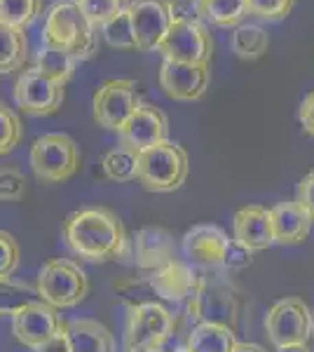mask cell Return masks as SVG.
<instances>
[{"mask_svg": "<svg viewBox=\"0 0 314 352\" xmlns=\"http://www.w3.org/2000/svg\"><path fill=\"white\" fill-rule=\"evenodd\" d=\"M64 237L76 256L94 263L124 256L129 247L124 223L108 207H87L73 212L64 223Z\"/></svg>", "mask_w": 314, "mask_h": 352, "instance_id": "6da1fadb", "label": "cell"}, {"mask_svg": "<svg viewBox=\"0 0 314 352\" xmlns=\"http://www.w3.org/2000/svg\"><path fill=\"white\" fill-rule=\"evenodd\" d=\"M43 41L82 61L96 52V26L85 16L76 0H59L45 16Z\"/></svg>", "mask_w": 314, "mask_h": 352, "instance_id": "7a4b0ae2", "label": "cell"}, {"mask_svg": "<svg viewBox=\"0 0 314 352\" xmlns=\"http://www.w3.org/2000/svg\"><path fill=\"white\" fill-rule=\"evenodd\" d=\"M188 312L199 322L225 324L237 331L239 320V296L230 280L216 272V268H204L199 277L195 296L188 300Z\"/></svg>", "mask_w": 314, "mask_h": 352, "instance_id": "3957f363", "label": "cell"}, {"mask_svg": "<svg viewBox=\"0 0 314 352\" xmlns=\"http://www.w3.org/2000/svg\"><path fill=\"white\" fill-rule=\"evenodd\" d=\"M38 300L56 310L76 308L89 294V280L80 263L71 258H49L36 280Z\"/></svg>", "mask_w": 314, "mask_h": 352, "instance_id": "277c9868", "label": "cell"}, {"mask_svg": "<svg viewBox=\"0 0 314 352\" xmlns=\"http://www.w3.org/2000/svg\"><path fill=\"white\" fill-rule=\"evenodd\" d=\"M190 160L188 153L176 141H162L141 153L139 184L148 192H171L179 190L188 179Z\"/></svg>", "mask_w": 314, "mask_h": 352, "instance_id": "5b68a950", "label": "cell"}, {"mask_svg": "<svg viewBox=\"0 0 314 352\" xmlns=\"http://www.w3.org/2000/svg\"><path fill=\"white\" fill-rule=\"evenodd\" d=\"M82 153L68 134H43L31 144L33 174L45 184H61L76 176Z\"/></svg>", "mask_w": 314, "mask_h": 352, "instance_id": "8992f818", "label": "cell"}, {"mask_svg": "<svg viewBox=\"0 0 314 352\" xmlns=\"http://www.w3.org/2000/svg\"><path fill=\"white\" fill-rule=\"evenodd\" d=\"M144 104L139 94V82L129 78L106 80L96 87L92 96V116L94 122L111 132H122V127L129 122V118L139 111Z\"/></svg>", "mask_w": 314, "mask_h": 352, "instance_id": "52a82bcc", "label": "cell"}, {"mask_svg": "<svg viewBox=\"0 0 314 352\" xmlns=\"http://www.w3.org/2000/svg\"><path fill=\"white\" fill-rule=\"evenodd\" d=\"M174 315L157 300L129 308L124 327V352L134 350H159L174 336Z\"/></svg>", "mask_w": 314, "mask_h": 352, "instance_id": "ba28073f", "label": "cell"}, {"mask_svg": "<svg viewBox=\"0 0 314 352\" xmlns=\"http://www.w3.org/2000/svg\"><path fill=\"white\" fill-rule=\"evenodd\" d=\"M312 331V315L298 296L279 298L265 315V333L275 348L307 343Z\"/></svg>", "mask_w": 314, "mask_h": 352, "instance_id": "9c48e42d", "label": "cell"}, {"mask_svg": "<svg viewBox=\"0 0 314 352\" xmlns=\"http://www.w3.org/2000/svg\"><path fill=\"white\" fill-rule=\"evenodd\" d=\"M66 322L61 320L59 310L43 300H28L12 312V333L21 345L31 350L43 348L52 338L64 331Z\"/></svg>", "mask_w": 314, "mask_h": 352, "instance_id": "30bf717a", "label": "cell"}, {"mask_svg": "<svg viewBox=\"0 0 314 352\" xmlns=\"http://www.w3.org/2000/svg\"><path fill=\"white\" fill-rule=\"evenodd\" d=\"M164 59L183 61V64H202L209 66L214 56V38L202 19L176 21L169 36L159 45Z\"/></svg>", "mask_w": 314, "mask_h": 352, "instance_id": "8fae6325", "label": "cell"}, {"mask_svg": "<svg viewBox=\"0 0 314 352\" xmlns=\"http://www.w3.org/2000/svg\"><path fill=\"white\" fill-rule=\"evenodd\" d=\"M131 24H134L136 50L139 52H159V45L169 36L174 21L171 0H131Z\"/></svg>", "mask_w": 314, "mask_h": 352, "instance_id": "7c38bea8", "label": "cell"}, {"mask_svg": "<svg viewBox=\"0 0 314 352\" xmlns=\"http://www.w3.org/2000/svg\"><path fill=\"white\" fill-rule=\"evenodd\" d=\"M14 101L28 116H54L64 104V85L28 68L14 82Z\"/></svg>", "mask_w": 314, "mask_h": 352, "instance_id": "4fadbf2b", "label": "cell"}, {"mask_svg": "<svg viewBox=\"0 0 314 352\" xmlns=\"http://www.w3.org/2000/svg\"><path fill=\"white\" fill-rule=\"evenodd\" d=\"M211 82L209 66L183 64V61L162 59L159 66V87L174 101H197L207 94Z\"/></svg>", "mask_w": 314, "mask_h": 352, "instance_id": "5bb4252c", "label": "cell"}, {"mask_svg": "<svg viewBox=\"0 0 314 352\" xmlns=\"http://www.w3.org/2000/svg\"><path fill=\"white\" fill-rule=\"evenodd\" d=\"M169 141V120L157 106L141 104L139 111L129 118V122L120 132V144L129 146V148L144 153L153 146Z\"/></svg>", "mask_w": 314, "mask_h": 352, "instance_id": "9a60e30c", "label": "cell"}, {"mask_svg": "<svg viewBox=\"0 0 314 352\" xmlns=\"http://www.w3.org/2000/svg\"><path fill=\"white\" fill-rule=\"evenodd\" d=\"M227 244H230V237L221 228L209 223H199L186 232L181 247H183L188 263L199 265V268H221L227 252Z\"/></svg>", "mask_w": 314, "mask_h": 352, "instance_id": "2e32d148", "label": "cell"}, {"mask_svg": "<svg viewBox=\"0 0 314 352\" xmlns=\"http://www.w3.org/2000/svg\"><path fill=\"white\" fill-rule=\"evenodd\" d=\"M232 232H235V240L254 254L272 247L275 232H272L270 209L262 204H247V207L237 209L235 219H232Z\"/></svg>", "mask_w": 314, "mask_h": 352, "instance_id": "e0dca14e", "label": "cell"}, {"mask_svg": "<svg viewBox=\"0 0 314 352\" xmlns=\"http://www.w3.org/2000/svg\"><path fill=\"white\" fill-rule=\"evenodd\" d=\"M148 277H150V285L157 296L167 300H190L199 287L202 270H195L192 263L176 258L164 265V268L148 272Z\"/></svg>", "mask_w": 314, "mask_h": 352, "instance_id": "ac0fdd59", "label": "cell"}, {"mask_svg": "<svg viewBox=\"0 0 314 352\" xmlns=\"http://www.w3.org/2000/svg\"><path fill=\"white\" fill-rule=\"evenodd\" d=\"M131 252H134L136 265L141 270L155 272L171 261H176V242L169 230L150 226V228H141L134 235Z\"/></svg>", "mask_w": 314, "mask_h": 352, "instance_id": "d6986e66", "label": "cell"}, {"mask_svg": "<svg viewBox=\"0 0 314 352\" xmlns=\"http://www.w3.org/2000/svg\"><path fill=\"white\" fill-rule=\"evenodd\" d=\"M270 214L275 244H300L307 240L314 221L298 200L277 202L275 207H270Z\"/></svg>", "mask_w": 314, "mask_h": 352, "instance_id": "ffe728a7", "label": "cell"}, {"mask_svg": "<svg viewBox=\"0 0 314 352\" xmlns=\"http://www.w3.org/2000/svg\"><path fill=\"white\" fill-rule=\"evenodd\" d=\"M66 336L71 352H115V338L96 320L66 322Z\"/></svg>", "mask_w": 314, "mask_h": 352, "instance_id": "44dd1931", "label": "cell"}, {"mask_svg": "<svg viewBox=\"0 0 314 352\" xmlns=\"http://www.w3.org/2000/svg\"><path fill=\"white\" fill-rule=\"evenodd\" d=\"M235 343V329L225 324H214V322H199L188 333L186 348L192 352H232Z\"/></svg>", "mask_w": 314, "mask_h": 352, "instance_id": "7402d4cb", "label": "cell"}, {"mask_svg": "<svg viewBox=\"0 0 314 352\" xmlns=\"http://www.w3.org/2000/svg\"><path fill=\"white\" fill-rule=\"evenodd\" d=\"M104 174L108 181L115 184H129V181L139 179V167H141V153L129 148V146L120 144L115 148H111L104 155Z\"/></svg>", "mask_w": 314, "mask_h": 352, "instance_id": "603a6c76", "label": "cell"}, {"mask_svg": "<svg viewBox=\"0 0 314 352\" xmlns=\"http://www.w3.org/2000/svg\"><path fill=\"white\" fill-rule=\"evenodd\" d=\"M197 14L207 24L227 28L237 26L249 12V0H199Z\"/></svg>", "mask_w": 314, "mask_h": 352, "instance_id": "cb8c5ba5", "label": "cell"}, {"mask_svg": "<svg viewBox=\"0 0 314 352\" xmlns=\"http://www.w3.org/2000/svg\"><path fill=\"white\" fill-rule=\"evenodd\" d=\"M76 64H78V59L73 54L64 52V50H56L52 45H43L36 54L33 68L66 87V82L71 80L73 73H76Z\"/></svg>", "mask_w": 314, "mask_h": 352, "instance_id": "d4e9b609", "label": "cell"}, {"mask_svg": "<svg viewBox=\"0 0 314 352\" xmlns=\"http://www.w3.org/2000/svg\"><path fill=\"white\" fill-rule=\"evenodd\" d=\"M232 52L244 61H256L270 47V36L258 24H239L232 33Z\"/></svg>", "mask_w": 314, "mask_h": 352, "instance_id": "484cf974", "label": "cell"}, {"mask_svg": "<svg viewBox=\"0 0 314 352\" xmlns=\"http://www.w3.org/2000/svg\"><path fill=\"white\" fill-rule=\"evenodd\" d=\"M0 71L3 76L19 71L28 59V41L24 28H12V26H0Z\"/></svg>", "mask_w": 314, "mask_h": 352, "instance_id": "4316f807", "label": "cell"}, {"mask_svg": "<svg viewBox=\"0 0 314 352\" xmlns=\"http://www.w3.org/2000/svg\"><path fill=\"white\" fill-rule=\"evenodd\" d=\"M111 289L115 292V296L122 300L127 308H136L155 300V289L150 285V277H117L111 282Z\"/></svg>", "mask_w": 314, "mask_h": 352, "instance_id": "83f0119b", "label": "cell"}, {"mask_svg": "<svg viewBox=\"0 0 314 352\" xmlns=\"http://www.w3.org/2000/svg\"><path fill=\"white\" fill-rule=\"evenodd\" d=\"M43 12V0H0V26L26 28Z\"/></svg>", "mask_w": 314, "mask_h": 352, "instance_id": "f1b7e54d", "label": "cell"}, {"mask_svg": "<svg viewBox=\"0 0 314 352\" xmlns=\"http://www.w3.org/2000/svg\"><path fill=\"white\" fill-rule=\"evenodd\" d=\"M101 36L111 45L113 50H136V36H134V24H131L129 8L117 16H113L108 24L101 26Z\"/></svg>", "mask_w": 314, "mask_h": 352, "instance_id": "f546056e", "label": "cell"}, {"mask_svg": "<svg viewBox=\"0 0 314 352\" xmlns=\"http://www.w3.org/2000/svg\"><path fill=\"white\" fill-rule=\"evenodd\" d=\"M76 3L96 28L108 24L113 16H117L129 8V0H76Z\"/></svg>", "mask_w": 314, "mask_h": 352, "instance_id": "4dcf8cb0", "label": "cell"}, {"mask_svg": "<svg viewBox=\"0 0 314 352\" xmlns=\"http://www.w3.org/2000/svg\"><path fill=\"white\" fill-rule=\"evenodd\" d=\"M21 141V120L8 104L0 106V153L8 155Z\"/></svg>", "mask_w": 314, "mask_h": 352, "instance_id": "1f68e13d", "label": "cell"}, {"mask_svg": "<svg viewBox=\"0 0 314 352\" xmlns=\"http://www.w3.org/2000/svg\"><path fill=\"white\" fill-rule=\"evenodd\" d=\"M19 258H21V249H19V242L12 232L3 230L0 232V277L8 280L12 277V272L16 270L19 265Z\"/></svg>", "mask_w": 314, "mask_h": 352, "instance_id": "d6a6232c", "label": "cell"}, {"mask_svg": "<svg viewBox=\"0 0 314 352\" xmlns=\"http://www.w3.org/2000/svg\"><path fill=\"white\" fill-rule=\"evenodd\" d=\"M295 0H249V12L267 21L287 19Z\"/></svg>", "mask_w": 314, "mask_h": 352, "instance_id": "836d02e7", "label": "cell"}, {"mask_svg": "<svg viewBox=\"0 0 314 352\" xmlns=\"http://www.w3.org/2000/svg\"><path fill=\"white\" fill-rule=\"evenodd\" d=\"M26 195V176L14 167H3L0 172V197L3 202H19Z\"/></svg>", "mask_w": 314, "mask_h": 352, "instance_id": "e575fe53", "label": "cell"}, {"mask_svg": "<svg viewBox=\"0 0 314 352\" xmlns=\"http://www.w3.org/2000/svg\"><path fill=\"white\" fill-rule=\"evenodd\" d=\"M254 263V252L247 249L244 244H239L237 240H230L227 244L225 258H223V268L227 270H244Z\"/></svg>", "mask_w": 314, "mask_h": 352, "instance_id": "d590c367", "label": "cell"}, {"mask_svg": "<svg viewBox=\"0 0 314 352\" xmlns=\"http://www.w3.org/2000/svg\"><path fill=\"white\" fill-rule=\"evenodd\" d=\"M295 200L307 209V214L314 221V172H310L305 179L298 184V192H295Z\"/></svg>", "mask_w": 314, "mask_h": 352, "instance_id": "8d00e7d4", "label": "cell"}, {"mask_svg": "<svg viewBox=\"0 0 314 352\" xmlns=\"http://www.w3.org/2000/svg\"><path fill=\"white\" fill-rule=\"evenodd\" d=\"M298 118H300V124H302V132L314 136V92H310L305 99H302Z\"/></svg>", "mask_w": 314, "mask_h": 352, "instance_id": "74e56055", "label": "cell"}, {"mask_svg": "<svg viewBox=\"0 0 314 352\" xmlns=\"http://www.w3.org/2000/svg\"><path fill=\"white\" fill-rule=\"evenodd\" d=\"M36 352H71V343H68V336H66V327L59 336L52 338L49 343H45L43 348H38Z\"/></svg>", "mask_w": 314, "mask_h": 352, "instance_id": "f35d334b", "label": "cell"}, {"mask_svg": "<svg viewBox=\"0 0 314 352\" xmlns=\"http://www.w3.org/2000/svg\"><path fill=\"white\" fill-rule=\"evenodd\" d=\"M232 352H265V348L258 343H242V340H237Z\"/></svg>", "mask_w": 314, "mask_h": 352, "instance_id": "ab89813d", "label": "cell"}, {"mask_svg": "<svg viewBox=\"0 0 314 352\" xmlns=\"http://www.w3.org/2000/svg\"><path fill=\"white\" fill-rule=\"evenodd\" d=\"M277 352H312L307 343H295V345H284V348H277Z\"/></svg>", "mask_w": 314, "mask_h": 352, "instance_id": "60d3db41", "label": "cell"}, {"mask_svg": "<svg viewBox=\"0 0 314 352\" xmlns=\"http://www.w3.org/2000/svg\"><path fill=\"white\" fill-rule=\"evenodd\" d=\"M174 352H192V350H188L186 345H183V348H179V350H174Z\"/></svg>", "mask_w": 314, "mask_h": 352, "instance_id": "b9f144b4", "label": "cell"}, {"mask_svg": "<svg viewBox=\"0 0 314 352\" xmlns=\"http://www.w3.org/2000/svg\"><path fill=\"white\" fill-rule=\"evenodd\" d=\"M134 352H159V350H134Z\"/></svg>", "mask_w": 314, "mask_h": 352, "instance_id": "7bdbcfd3", "label": "cell"}, {"mask_svg": "<svg viewBox=\"0 0 314 352\" xmlns=\"http://www.w3.org/2000/svg\"><path fill=\"white\" fill-rule=\"evenodd\" d=\"M190 3H195V5H197V3H199V0H190Z\"/></svg>", "mask_w": 314, "mask_h": 352, "instance_id": "ee69618b", "label": "cell"}]
</instances>
